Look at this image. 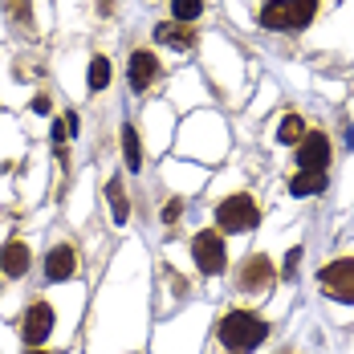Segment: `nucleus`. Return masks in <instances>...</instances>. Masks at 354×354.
Returning <instances> with one entry per match:
<instances>
[{
  "label": "nucleus",
  "instance_id": "10",
  "mask_svg": "<svg viewBox=\"0 0 354 354\" xmlns=\"http://www.w3.org/2000/svg\"><path fill=\"white\" fill-rule=\"evenodd\" d=\"M155 41L167 45V49H192L196 45V29H183L179 21H167V25H155Z\"/></svg>",
  "mask_w": 354,
  "mask_h": 354
},
{
  "label": "nucleus",
  "instance_id": "7",
  "mask_svg": "<svg viewBox=\"0 0 354 354\" xmlns=\"http://www.w3.org/2000/svg\"><path fill=\"white\" fill-rule=\"evenodd\" d=\"M192 257H196V265L204 273H224V241H220V232H200L192 241Z\"/></svg>",
  "mask_w": 354,
  "mask_h": 354
},
{
  "label": "nucleus",
  "instance_id": "4",
  "mask_svg": "<svg viewBox=\"0 0 354 354\" xmlns=\"http://www.w3.org/2000/svg\"><path fill=\"white\" fill-rule=\"evenodd\" d=\"M318 285H322V293H330L334 301H346V306H354V257H342V261L322 265Z\"/></svg>",
  "mask_w": 354,
  "mask_h": 354
},
{
  "label": "nucleus",
  "instance_id": "15",
  "mask_svg": "<svg viewBox=\"0 0 354 354\" xmlns=\"http://www.w3.org/2000/svg\"><path fill=\"white\" fill-rule=\"evenodd\" d=\"M301 135H306V122H301V114H285L281 127H277V139H281V142H301Z\"/></svg>",
  "mask_w": 354,
  "mask_h": 354
},
{
  "label": "nucleus",
  "instance_id": "16",
  "mask_svg": "<svg viewBox=\"0 0 354 354\" xmlns=\"http://www.w3.org/2000/svg\"><path fill=\"white\" fill-rule=\"evenodd\" d=\"M122 151H127V163H131V171H139L142 167V159H139V131L127 122L122 127Z\"/></svg>",
  "mask_w": 354,
  "mask_h": 354
},
{
  "label": "nucleus",
  "instance_id": "5",
  "mask_svg": "<svg viewBox=\"0 0 354 354\" xmlns=\"http://www.w3.org/2000/svg\"><path fill=\"white\" fill-rule=\"evenodd\" d=\"M326 167H330V139L322 131H306L301 135V147H297V171L326 176Z\"/></svg>",
  "mask_w": 354,
  "mask_h": 354
},
{
  "label": "nucleus",
  "instance_id": "19",
  "mask_svg": "<svg viewBox=\"0 0 354 354\" xmlns=\"http://www.w3.org/2000/svg\"><path fill=\"white\" fill-rule=\"evenodd\" d=\"M73 127H77V114H66V118H57V127H53V139L62 142V139H70L73 135Z\"/></svg>",
  "mask_w": 354,
  "mask_h": 354
},
{
  "label": "nucleus",
  "instance_id": "17",
  "mask_svg": "<svg viewBox=\"0 0 354 354\" xmlns=\"http://www.w3.org/2000/svg\"><path fill=\"white\" fill-rule=\"evenodd\" d=\"M86 82H90V90H106V82H110V62L106 57H94V62H90Z\"/></svg>",
  "mask_w": 354,
  "mask_h": 354
},
{
  "label": "nucleus",
  "instance_id": "14",
  "mask_svg": "<svg viewBox=\"0 0 354 354\" xmlns=\"http://www.w3.org/2000/svg\"><path fill=\"white\" fill-rule=\"evenodd\" d=\"M289 192H293V196H318V192H326V176H306V171H297L293 183H289Z\"/></svg>",
  "mask_w": 354,
  "mask_h": 354
},
{
  "label": "nucleus",
  "instance_id": "21",
  "mask_svg": "<svg viewBox=\"0 0 354 354\" xmlns=\"http://www.w3.org/2000/svg\"><path fill=\"white\" fill-rule=\"evenodd\" d=\"M29 354H49V351H41V346H29Z\"/></svg>",
  "mask_w": 354,
  "mask_h": 354
},
{
  "label": "nucleus",
  "instance_id": "6",
  "mask_svg": "<svg viewBox=\"0 0 354 354\" xmlns=\"http://www.w3.org/2000/svg\"><path fill=\"white\" fill-rule=\"evenodd\" d=\"M273 281H277V269H273V261H269L265 252L245 257V265H241V273H236V285H241L245 293H265Z\"/></svg>",
  "mask_w": 354,
  "mask_h": 354
},
{
  "label": "nucleus",
  "instance_id": "12",
  "mask_svg": "<svg viewBox=\"0 0 354 354\" xmlns=\"http://www.w3.org/2000/svg\"><path fill=\"white\" fill-rule=\"evenodd\" d=\"M155 73H159V62H155V53H135L131 57V90H147L151 82H155Z\"/></svg>",
  "mask_w": 354,
  "mask_h": 354
},
{
  "label": "nucleus",
  "instance_id": "2",
  "mask_svg": "<svg viewBox=\"0 0 354 354\" xmlns=\"http://www.w3.org/2000/svg\"><path fill=\"white\" fill-rule=\"evenodd\" d=\"M318 12V0H269L261 8V25L273 33H301Z\"/></svg>",
  "mask_w": 354,
  "mask_h": 354
},
{
  "label": "nucleus",
  "instance_id": "9",
  "mask_svg": "<svg viewBox=\"0 0 354 354\" xmlns=\"http://www.w3.org/2000/svg\"><path fill=\"white\" fill-rule=\"evenodd\" d=\"M73 273H77V252L70 245H53L49 257H45V277L49 281H70Z\"/></svg>",
  "mask_w": 354,
  "mask_h": 354
},
{
  "label": "nucleus",
  "instance_id": "8",
  "mask_svg": "<svg viewBox=\"0 0 354 354\" xmlns=\"http://www.w3.org/2000/svg\"><path fill=\"white\" fill-rule=\"evenodd\" d=\"M49 330H53V306H45V301L29 306V314H25V322H21L25 346H41V342L49 338Z\"/></svg>",
  "mask_w": 354,
  "mask_h": 354
},
{
  "label": "nucleus",
  "instance_id": "20",
  "mask_svg": "<svg viewBox=\"0 0 354 354\" xmlns=\"http://www.w3.org/2000/svg\"><path fill=\"white\" fill-rule=\"evenodd\" d=\"M297 261H301V248H289V257H285V273H293Z\"/></svg>",
  "mask_w": 354,
  "mask_h": 354
},
{
  "label": "nucleus",
  "instance_id": "11",
  "mask_svg": "<svg viewBox=\"0 0 354 354\" xmlns=\"http://www.w3.org/2000/svg\"><path fill=\"white\" fill-rule=\"evenodd\" d=\"M29 269V248L21 245V241H8V245L0 248V273L4 277H21Z\"/></svg>",
  "mask_w": 354,
  "mask_h": 354
},
{
  "label": "nucleus",
  "instance_id": "13",
  "mask_svg": "<svg viewBox=\"0 0 354 354\" xmlns=\"http://www.w3.org/2000/svg\"><path fill=\"white\" fill-rule=\"evenodd\" d=\"M106 200H110V212H114V224H127V192H122V179H110L106 183Z\"/></svg>",
  "mask_w": 354,
  "mask_h": 354
},
{
  "label": "nucleus",
  "instance_id": "18",
  "mask_svg": "<svg viewBox=\"0 0 354 354\" xmlns=\"http://www.w3.org/2000/svg\"><path fill=\"white\" fill-rule=\"evenodd\" d=\"M171 12H176L179 25H187V21H196L204 12V0H171Z\"/></svg>",
  "mask_w": 354,
  "mask_h": 354
},
{
  "label": "nucleus",
  "instance_id": "1",
  "mask_svg": "<svg viewBox=\"0 0 354 354\" xmlns=\"http://www.w3.org/2000/svg\"><path fill=\"white\" fill-rule=\"evenodd\" d=\"M220 342H224V351L232 354H245L252 346H261L265 338H269V322L261 318V314H248V310H228L224 318H220Z\"/></svg>",
  "mask_w": 354,
  "mask_h": 354
},
{
  "label": "nucleus",
  "instance_id": "3",
  "mask_svg": "<svg viewBox=\"0 0 354 354\" xmlns=\"http://www.w3.org/2000/svg\"><path fill=\"white\" fill-rule=\"evenodd\" d=\"M257 200L248 196V192H236V196H228V200H220L216 204V224H220V232H248L252 224H257Z\"/></svg>",
  "mask_w": 354,
  "mask_h": 354
}]
</instances>
